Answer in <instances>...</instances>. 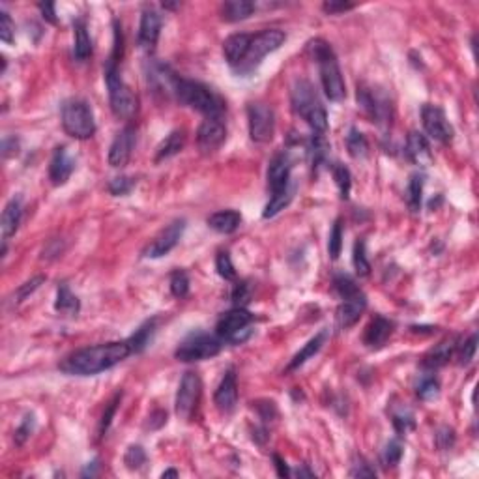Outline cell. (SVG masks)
<instances>
[{"instance_id": "36", "label": "cell", "mask_w": 479, "mask_h": 479, "mask_svg": "<svg viewBox=\"0 0 479 479\" xmlns=\"http://www.w3.org/2000/svg\"><path fill=\"white\" fill-rule=\"evenodd\" d=\"M422 197H423V174L416 172L410 177L409 187H406V203H409L410 210L417 211L422 208Z\"/></svg>"}, {"instance_id": "51", "label": "cell", "mask_w": 479, "mask_h": 479, "mask_svg": "<svg viewBox=\"0 0 479 479\" xmlns=\"http://www.w3.org/2000/svg\"><path fill=\"white\" fill-rule=\"evenodd\" d=\"M251 298V287L247 281H240L234 285L233 290V302L236 307H246Z\"/></svg>"}, {"instance_id": "21", "label": "cell", "mask_w": 479, "mask_h": 479, "mask_svg": "<svg viewBox=\"0 0 479 479\" xmlns=\"http://www.w3.org/2000/svg\"><path fill=\"white\" fill-rule=\"evenodd\" d=\"M251 40H253V36L246 34V32H240V34H233L226 38L223 42V55H225L229 66L240 68L244 64L247 53H249V47H251Z\"/></svg>"}, {"instance_id": "56", "label": "cell", "mask_w": 479, "mask_h": 479, "mask_svg": "<svg viewBox=\"0 0 479 479\" xmlns=\"http://www.w3.org/2000/svg\"><path fill=\"white\" fill-rule=\"evenodd\" d=\"M322 10L326 14L330 15H337V14H345L348 10H354V4L350 2H337V0H330V2H324L322 4Z\"/></svg>"}, {"instance_id": "24", "label": "cell", "mask_w": 479, "mask_h": 479, "mask_svg": "<svg viewBox=\"0 0 479 479\" xmlns=\"http://www.w3.org/2000/svg\"><path fill=\"white\" fill-rule=\"evenodd\" d=\"M391 333H393V322L388 320V318L380 317V315H376L367 324L365 333H363V343L369 348H380V346L386 345V341L391 337Z\"/></svg>"}, {"instance_id": "28", "label": "cell", "mask_w": 479, "mask_h": 479, "mask_svg": "<svg viewBox=\"0 0 479 479\" xmlns=\"http://www.w3.org/2000/svg\"><path fill=\"white\" fill-rule=\"evenodd\" d=\"M242 223V216L236 210H221L208 218V226L219 234H233Z\"/></svg>"}, {"instance_id": "22", "label": "cell", "mask_w": 479, "mask_h": 479, "mask_svg": "<svg viewBox=\"0 0 479 479\" xmlns=\"http://www.w3.org/2000/svg\"><path fill=\"white\" fill-rule=\"evenodd\" d=\"M73 170H75V159L71 157L66 146H58L49 163L51 182L55 185H62L70 180Z\"/></svg>"}, {"instance_id": "20", "label": "cell", "mask_w": 479, "mask_h": 479, "mask_svg": "<svg viewBox=\"0 0 479 479\" xmlns=\"http://www.w3.org/2000/svg\"><path fill=\"white\" fill-rule=\"evenodd\" d=\"M161 32V17L157 15L154 8H146L141 15V27H139V45L144 51H152L159 40Z\"/></svg>"}, {"instance_id": "6", "label": "cell", "mask_w": 479, "mask_h": 479, "mask_svg": "<svg viewBox=\"0 0 479 479\" xmlns=\"http://www.w3.org/2000/svg\"><path fill=\"white\" fill-rule=\"evenodd\" d=\"M62 127L66 133L77 139L85 141L90 139L96 133V120L92 107L86 103L85 99H68L62 105Z\"/></svg>"}, {"instance_id": "48", "label": "cell", "mask_w": 479, "mask_h": 479, "mask_svg": "<svg viewBox=\"0 0 479 479\" xmlns=\"http://www.w3.org/2000/svg\"><path fill=\"white\" fill-rule=\"evenodd\" d=\"M15 38V23L6 10H0V40L4 43H12Z\"/></svg>"}, {"instance_id": "9", "label": "cell", "mask_w": 479, "mask_h": 479, "mask_svg": "<svg viewBox=\"0 0 479 479\" xmlns=\"http://www.w3.org/2000/svg\"><path fill=\"white\" fill-rule=\"evenodd\" d=\"M200 397H203V380L197 373L187 371L183 373L180 386L177 391V414L180 419L191 422L195 412H197L198 404H200Z\"/></svg>"}, {"instance_id": "53", "label": "cell", "mask_w": 479, "mask_h": 479, "mask_svg": "<svg viewBox=\"0 0 479 479\" xmlns=\"http://www.w3.org/2000/svg\"><path fill=\"white\" fill-rule=\"evenodd\" d=\"M32 430H34V416H27L25 417V422L19 425V429L15 430V444H25L30 438V435H32Z\"/></svg>"}, {"instance_id": "31", "label": "cell", "mask_w": 479, "mask_h": 479, "mask_svg": "<svg viewBox=\"0 0 479 479\" xmlns=\"http://www.w3.org/2000/svg\"><path fill=\"white\" fill-rule=\"evenodd\" d=\"M326 337H328V331H320V333H317L315 337L311 339L307 345L303 346L302 350L294 356V358L290 359L289 367H287V373H290V371H296V369H300V367L307 361V359H311L315 354L322 348V345H324Z\"/></svg>"}, {"instance_id": "7", "label": "cell", "mask_w": 479, "mask_h": 479, "mask_svg": "<svg viewBox=\"0 0 479 479\" xmlns=\"http://www.w3.org/2000/svg\"><path fill=\"white\" fill-rule=\"evenodd\" d=\"M221 348H223V341L218 335L200 331V333H193L187 339H183L178 345L174 356L183 363H193V361H203V359L218 356Z\"/></svg>"}, {"instance_id": "47", "label": "cell", "mask_w": 479, "mask_h": 479, "mask_svg": "<svg viewBox=\"0 0 479 479\" xmlns=\"http://www.w3.org/2000/svg\"><path fill=\"white\" fill-rule=\"evenodd\" d=\"M476 348H478V335L474 333L472 337L468 339L466 343H458L457 346V358H458V363L461 365H466V363H470L474 359V354H476Z\"/></svg>"}, {"instance_id": "10", "label": "cell", "mask_w": 479, "mask_h": 479, "mask_svg": "<svg viewBox=\"0 0 479 479\" xmlns=\"http://www.w3.org/2000/svg\"><path fill=\"white\" fill-rule=\"evenodd\" d=\"M285 40H287V36L279 29L262 30L261 34L253 36L249 53H247L246 60H244V64L240 66L238 70L251 71L253 68H257L262 62V58L279 49L283 43H285Z\"/></svg>"}, {"instance_id": "4", "label": "cell", "mask_w": 479, "mask_h": 479, "mask_svg": "<svg viewBox=\"0 0 479 479\" xmlns=\"http://www.w3.org/2000/svg\"><path fill=\"white\" fill-rule=\"evenodd\" d=\"M174 96L180 103L203 113L206 118H221L225 113L223 99L219 98L216 92H211L208 86L197 81L178 77L174 83Z\"/></svg>"}, {"instance_id": "18", "label": "cell", "mask_w": 479, "mask_h": 479, "mask_svg": "<svg viewBox=\"0 0 479 479\" xmlns=\"http://www.w3.org/2000/svg\"><path fill=\"white\" fill-rule=\"evenodd\" d=\"M367 307V298L365 294L358 290L350 296L343 298V303L339 305L337 309V322L341 328H350L359 320V317L363 315V311Z\"/></svg>"}, {"instance_id": "60", "label": "cell", "mask_w": 479, "mask_h": 479, "mask_svg": "<svg viewBox=\"0 0 479 479\" xmlns=\"http://www.w3.org/2000/svg\"><path fill=\"white\" fill-rule=\"evenodd\" d=\"M274 463H275V470H277V476H279V478H289L290 476L289 466H287V463H285L277 453L274 455Z\"/></svg>"}, {"instance_id": "27", "label": "cell", "mask_w": 479, "mask_h": 479, "mask_svg": "<svg viewBox=\"0 0 479 479\" xmlns=\"http://www.w3.org/2000/svg\"><path fill=\"white\" fill-rule=\"evenodd\" d=\"M183 144H185V131H183V129L170 131V133L159 142L157 150H155V163L165 161V159H169L172 155L180 154Z\"/></svg>"}, {"instance_id": "1", "label": "cell", "mask_w": 479, "mask_h": 479, "mask_svg": "<svg viewBox=\"0 0 479 479\" xmlns=\"http://www.w3.org/2000/svg\"><path fill=\"white\" fill-rule=\"evenodd\" d=\"M131 354L127 341H113L103 345H94L75 350L60 361V371L75 376H92L118 365Z\"/></svg>"}, {"instance_id": "8", "label": "cell", "mask_w": 479, "mask_h": 479, "mask_svg": "<svg viewBox=\"0 0 479 479\" xmlns=\"http://www.w3.org/2000/svg\"><path fill=\"white\" fill-rule=\"evenodd\" d=\"M253 320L255 317L246 307H234V309L226 311L225 315L219 318L218 326H216V333L223 343L240 345L251 335L249 326L253 324Z\"/></svg>"}, {"instance_id": "50", "label": "cell", "mask_w": 479, "mask_h": 479, "mask_svg": "<svg viewBox=\"0 0 479 479\" xmlns=\"http://www.w3.org/2000/svg\"><path fill=\"white\" fill-rule=\"evenodd\" d=\"M402 457V444L399 440H391L386 445L384 450V455H382V461H384V466H395L399 465V461Z\"/></svg>"}, {"instance_id": "54", "label": "cell", "mask_w": 479, "mask_h": 479, "mask_svg": "<svg viewBox=\"0 0 479 479\" xmlns=\"http://www.w3.org/2000/svg\"><path fill=\"white\" fill-rule=\"evenodd\" d=\"M43 281H45V277H43V275H38L34 279H30V281H27L25 285H21V287L17 289V302H23L25 298H29L36 289H40V285H42Z\"/></svg>"}, {"instance_id": "39", "label": "cell", "mask_w": 479, "mask_h": 479, "mask_svg": "<svg viewBox=\"0 0 479 479\" xmlns=\"http://www.w3.org/2000/svg\"><path fill=\"white\" fill-rule=\"evenodd\" d=\"M341 249H343V221L341 219H335V223L331 226L330 240H328V253L335 261L341 255Z\"/></svg>"}, {"instance_id": "14", "label": "cell", "mask_w": 479, "mask_h": 479, "mask_svg": "<svg viewBox=\"0 0 479 479\" xmlns=\"http://www.w3.org/2000/svg\"><path fill=\"white\" fill-rule=\"evenodd\" d=\"M358 103L363 109V113L376 124H388L391 122V105L386 98L376 96L373 90L365 86H358Z\"/></svg>"}, {"instance_id": "55", "label": "cell", "mask_w": 479, "mask_h": 479, "mask_svg": "<svg viewBox=\"0 0 479 479\" xmlns=\"http://www.w3.org/2000/svg\"><path fill=\"white\" fill-rule=\"evenodd\" d=\"M455 444V430L450 427H442L437 432V445L440 450H450L451 445Z\"/></svg>"}, {"instance_id": "29", "label": "cell", "mask_w": 479, "mask_h": 479, "mask_svg": "<svg viewBox=\"0 0 479 479\" xmlns=\"http://www.w3.org/2000/svg\"><path fill=\"white\" fill-rule=\"evenodd\" d=\"M255 12V4L249 0H229L221 4V17L223 21L238 23L247 19Z\"/></svg>"}, {"instance_id": "30", "label": "cell", "mask_w": 479, "mask_h": 479, "mask_svg": "<svg viewBox=\"0 0 479 479\" xmlns=\"http://www.w3.org/2000/svg\"><path fill=\"white\" fill-rule=\"evenodd\" d=\"M73 34H75V45H73V55L79 62H85L92 55V40L88 36L86 23L83 19H77L73 23Z\"/></svg>"}, {"instance_id": "3", "label": "cell", "mask_w": 479, "mask_h": 479, "mask_svg": "<svg viewBox=\"0 0 479 479\" xmlns=\"http://www.w3.org/2000/svg\"><path fill=\"white\" fill-rule=\"evenodd\" d=\"M290 103L298 116H302L315 133L322 135L328 129V114L318 99L317 92L313 88L309 81L305 79H296L292 90H290Z\"/></svg>"}, {"instance_id": "59", "label": "cell", "mask_w": 479, "mask_h": 479, "mask_svg": "<svg viewBox=\"0 0 479 479\" xmlns=\"http://www.w3.org/2000/svg\"><path fill=\"white\" fill-rule=\"evenodd\" d=\"M15 152H17V141H15V137H6L4 142H2V154H4V157H10V155H14Z\"/></svg>"}, {"instance_id": "11", "label": "cell", "mask_w": 479, "mask_h": 479, "mask_svg": "<svg viewBox=\"0 0 479 479\" xmlns=\"http://www.w3.org/2000/svg\"><path fill=\"white\" fill-rule=\"evenodd\" d=\"M247 122H249V137L259 144H266L274 139L275 113L266 103H249L247 107Z\"/></svg>"}, {"instance_id": "37", "label": "cell", "mask_w": 479, "mask_h": 479, "mask_svg": "<svg viewBox=\"0 0 479 479\" xmlns=\"http://www.w3.org/2000/svg\"><path fill=\"white\" fill-rule=\"evenodd\" d=\"M331 172H333V180H335V183H337L341 198H348V195H350V187H352V177H350V170L346 169L343 163H333Z\"/></svg>"}, {"instance_id": "49", "label": "cell", "mask_w": 479, "mask_h": 479, "mask_svg": "<svg viewBox=\"0 0 479 479\" xmlns=\"http://www.w3.org/2000/svg\"><path fill=\"white\" fill-rule=\"evenodd\" d=\"M135 178H129V177H118V178H113L111 180V183H109V191L113 193L114 197H122V195H127L129 191L135 187Z\"/></svg>"}, {"instance_id": "13", "label": "cell", "mask_w": 479, "mask_h": 479, "mask_svg": "<svg viewBox=\"0 0 479 479\" xmlns=\"http://www.w3.org/2000/svg\"><path fill=\"white\" fill-rule=\"evenodd\" d=\"M183 231H185V221L183 219L172 221L169 226H165L161 233L150 242L146 249L142 251V255L148 257V259H159V257L169 255L178 246V242L183 236Z\"/></svg>"}, {"instance_id": "43", "label": "cell", "mask_w": 479, "mask_h": 479, "mask_svg": "<svg viewBox=\"0 0 479 479\" xmlns=\"http://www.w3.org/2000/svg\"><path fill=\"white\" fill-rule=\"evenodd\" d=\"M391 422H393L395 430L399 435H406L409 430H412L416 427V422H414V414L410 410H401V412H393L391 416Z\"/></svg>"}, {"instance_id": "23", "label": "cell", "mask_w": 479, "mask_h": 479, "mask_svg": "<svg viewBox=\"0 0 479 479\" xmlns=\"http://www.w3.org/2000/svg\"><path fill=\"white\" fill-rule=\"evenodd\" d=\"M457 346H458L457 337H448L444 339V341H440L438 345L432 346L429 352L425 354V358H423L422 361L423 367H425V369H430V371L444 367L445 363L455 356V352H457Z\"/></svg>"}, {"instance_id": "33", "label": "cell", "mask_w": 479, "mask_h": 479, "mask_svg": "<svg viewBox=\"0 0 479 479\" xmlns=\"http://www.w3.org/2000/svg\"><path fill=\"white\" fill-rule=\"evenodd\" d=\"M154 333H155V320L144 322L139 330L135 331L131 337L127 339V345H129V348H131V354L142 352V350L150 345V341H152V337H154Z\"/></svg>"}, {"instance_id": "42", "label": "cell", "mask_w": 479, "mask_h": 479, "mask_svg": "<svg viewBox=\"0 0 479 479\" xmlns=\"http://www.w3.org/2000/svg\"><path fill=\"white\" fill-rule=\"evenodd\" d=\"M216 268H218V274L226 281L236 279V270H234L233 259H231L229 251H219L218 259H216Z\"/></svg>"}, {"instance_id": "35", "label": "cell", "mask_w": 479, "mask_h": 479, "mask_svg": "<svg viewBox=\"0 0 479 479\" xmlns=\"http://www.w3.org/2000/svg\"><path fill=\"white\" fill-rule=\"evenodd\" d=\"M346 150L354 159H361L369 152V142L358 127H350V131L346 135Z\"/></svg>"}, {"instance_id": "34", "label": "cell", "mask_w": 479, "mask_h": 479, "mask_svg": "<svg viewBox=\"0 0 479 479\" xmlns=\"http://www.w3.org/2000/svg\"><path fill=\"white\" fill-rule=\"evenodd\" d=\"M55 309L60 311V313H66V315H77L79 313V300L77 296L70 290V287L62 283L58 287L57 292V302H55Z\"/></svg>"}, {"instance_id": "44", "label": "cell", "mask_w": 479, "mask_h": 479, "mask_svg": "<svg viewBox=\"0 0 479 479\" xmlns=\"http://www.w3.org/2000/svg\"><path fill=\"white\" fill-rule=\"evenodd\" d=\"M124 463L129 470H139L146 463V453L141 445H129L124 455Z\"/></svg>"}, {"instance_id": "58", "label": "cell", "mask_w": 479, "mask_h": 479, "mask_svg": "<svg viewBox=\"0 0 479 479\" xmlns=\"http://www.w3.org/2000/svg\"><path fill=\"white\" fill-rule=\"evenodd\" d=\"M38 8H40V12L43 14V19H47L53 25H57V14H55V4L53 2H40Z\"/></svg>"}, {"instance_id": "61", "label": "cell", "mask_w": 479, "mask_h": 479, "mask_svg": "<svg viewBox=\"0 0 479 479\" xmlns=\"http://www.w3.org/2000/svg\"><path fill=\"white\" fill-rule=\"evenodd\" d=\"M296 474H298V476H300V478H303V476H309V478H311V476H315V472H311V470H307V468H305V465H303L302 468H298Z\"/></svg>"}, {"instance_id": "52", "label": "cell", "mask_w": 479, "mask_h": 479, "mask_svg": "<svg viewBox=\"0 0 479 479\" xmlns=\"http://www.w3.org/2000/svg\"><path fill=\"white\" fill-rule=\"evenodd\" d=\"M350 476L352 478H376V472L374 468L369 463H367L363 457L356 458V463L350 468Z\"/></svg>"}, {"instance_id": "46", "label": "cell", "mask_w": 479, "mask_h": 479, "mask_svg": "<svg viewBox=\"0 0 479 479\" xmlns=\"http://www.w3.org/2000/svg\"><path fill=\"white\" fill-rule=\"evenodd\" d=\"M333 287H335V290H337L339 296L341 298L350 296V294H354V292H358L359 290L356 281H354L350 275H346V274L335 275V279H333Z\"/></svg>"}, {"instance_id": "17", "label": "cell", "mask_w": 479, "mask_h": 479, "mask_svg": "<svg viewBox=\"0 0 479 479\" xmlns=\"http://www.w3.org/2000/svg\"><path fill=\"white\" fill-rule=\"evenodd\" d=\"M213 402H216L219 412H223V414H231L236 409V402H238V380H236V371L234 369H229L223 374V378H221L218 389L213 393Z\"/></svg>"}, {"instance_id": "38", "label": "cell", "mask_w": 479, "mask_h": 479, "mask_svg": "<svg viewBox=\"0 0 479 479\" xmlns=\"http://www.w3.org/2000/svg\"><path fill=\"white\" fill-rule=\"evenodd\" d=\"M352 262H354V270L359 277H367L371 274V264L367 261V253H365V242L363 240H358L356 246H354V255H352Z\"/></svg>"}, {"instance_id": "57", "label": "cell", "mask_w": 479, "mask_h": 479, "mask_svg": "<svg viewBox=\"0 0 479 479\" xmlns=\"http://www.w3.org/2000/svg\"><path fill=\"white\" fill-rule=\"evenodd\" d=\"M257 409H259V412H261V417L264 419V422H270V419H274L275 416H277V410H275V404L272 401H266V402H259L257 404Z\"/></svg>"}, {"instance_id": "41", "label": "cell", "mask_w": 479, "mask_h": 479, "mask_svg": "<svg viewBox=\"0 0 479 479\" xmlns=\"http://www.w3.org/2000/svg\"><path fill=\"white\" fill-rule=\"evenodd\" d=\"M170 292H172V296L180 298V300L190 294V277L185 272L178 270L170 275Z\"/></svg>"}, {"instance_id": "62", "label": "cell", "mask_w": 479, "mask_h": 479, "mask_svg": "<svg viewBox=\"0 0 479 479\" xmlns=\"http://www.w3.org/2000/svg\"><path fill=\"white\" fill-rule=\"evenodd\" d=\"M161 478H178V472L177 470H165V472L161 474Z\"/></svg>"}, {"instance_id": "26", "label": "cell", "mask_w": 479, "mask_h": 479, "mask_svg": "<svg viewBox=\"0 0 479 479\" xmlns=\"http://www.w3.org/2000/svg\"><path fill=\"white\" fill-rule=\"evenodd\" d=\"M23 219V205L19 198H12L6 205L4 211H2V221H0V229H2V238L6 242L8 238H12L17 229L21 225Z\"/></svg>"}, {"instance_id": "16", "label": "cell", "mask_w": 479, "mask_h": 479, "mask_svg": "<svg viewBox=\"0 0 479 479\" xmlns=\"http://www.w3.org/2000/svg\"><path fill=\"white\" fill-rule=\"evenodd\" d=\"M135 142H137L135 127L126 126L124 129H120L116 137H114L111 148H109V165L114 167V169L126 167L135 148Z\"/></svg>"}, {"instance_id": "2", "label": "cell", "mask_w": 479, "mask_h": 479, "mask_svg": "<svg viewBox=\"0 0 479 479\" xmlns=\"http://www.w3.org/2000/svg\"><path fill=\"white\" fill-rule=\"evenodd\" d=\"M307 53L318 64L320 83H322V90H324L326 98L331 99V101L345 99V81H343V73H341V68H339L337 57H335L330 43L320 40V38L311 40L307 43Z\"/></svg>"}, {"instance_id": "15", "label": "cell", "mask_w": 479, "mask_h": 479, "mask_svg": "<svg viewBox=\"0 0 479 479\" xmlns=\"http://www.w3.org/2000/svg\"><path fill=\"white\" fill-rule=\"evenodd\" d=\"M226 127L221 118H206L197 129V146L203 154H211L225 142Z\"/></svg>"}, {"instance_id": "45", "label": "cell", "mask_w": 479, "mask_h": 479, "mask_svg": "<svg viewBox=\"0 0 479 479\" xmlns=\"http://www.w3.org/2000/svg\"><path fill=\"white\" fill-rule=\"evenodd\" d=\"M120 399H122V393H116L113 399H111V402L107 404L105 412H103V416H101V422H99V429H98L99 437H105V432L109 430V427H111V422H113L114 414H116Z\"/></svg>"}, {"instance_id": "19", "label": "cell", "mask_w": 479, "mask_h": 479, "mask_svg": "<svg viewBox=\"0 0 479 479\" xmlns=\"http://www.w3.org/2000/svg\"><path fill=\"white\" fill-rule=\"evenodd\" d=\"M290 170H292V163L287 154H277L272 157V161L268 165V187L272 193L287 190L290 182Z\"/></svg>"}, {"instance_id": "32", "label": "cell", "mask_w": 479, "mask_h": 479, "mask_svg": "<svg viewBox=\"0 0 479 479\" xmlns=\"http://www.w3.org/2000/svg\"><path fill=\"white\" fill-rule=\"evenodd\" d=\"M292 197H294V185H289L287 190L277 191V193H272V197H270L268 205H266V208H264V213H262V218H264V219L275 218V216H277L279 211L285 210V206L290 205V200H292Z\"/></svg>"}, {"instance_id": "40", "label": "cell", "mask_w": 479, "mask_h": 479, "mask_svg": "<svg viewBox=\"0 0 479 479\" xmlns=\"http://www.w3.org/2000/svg\"><path fill=\"white\" fill-rule=\"evenodd\" d=\"M416 393L422 401L437 399L438 393H440V382H438L435 376H425V378H422V382L417 384Z\"/></svg>"}, {"instance_id": "12", "label": "cell", "mask_w": 479, "mask_h": 479, "mask_svg": "<svg viewBox=\"0 0 479 479\" xmlns=\"http://www.w3.org/2000/svg\"><path fill=\"white\" fill-rule=\"evenodd\" d=\"M422 122L425 133L429 135L430 139L442 142V144H448L453 139V126L450 124V120L445 116V113L437 105H427L422 107Z\"/></svg>"}, {"instance_id": "5", "label": "cell", "mask_w": 479, "mask_h": 479, "mask_svg": "<svg viewBox=\"0 0 479 479\" xmlns=\"http://www.w3.org/2000/svg\"><path fill=\"white\" fill-rule=\"evenodd\" d=\"M105 83L107 90H109V103H111V111L114 116L122 120L133 118L137 114V109H139V103H137V98H135L131 88L124 83V79L120 77L116 64L107 62Z\"/></svg>"}, {"instance_id": "25", "label": "cell", "mask_w": 479, "mask_h": 479, "mask_svg": "<svg viewBox=\"0 0 479 479\" xmlns=\"http://www.w3.org/2000/svg\"><path fill=\"white\" fill-rule=\"evenodd\" d=\"M406 155L412 163L416 165H429L432 161V154H430V146L427 137L417 131H410L406 137Z\"/></svg>"}]
</instances>
